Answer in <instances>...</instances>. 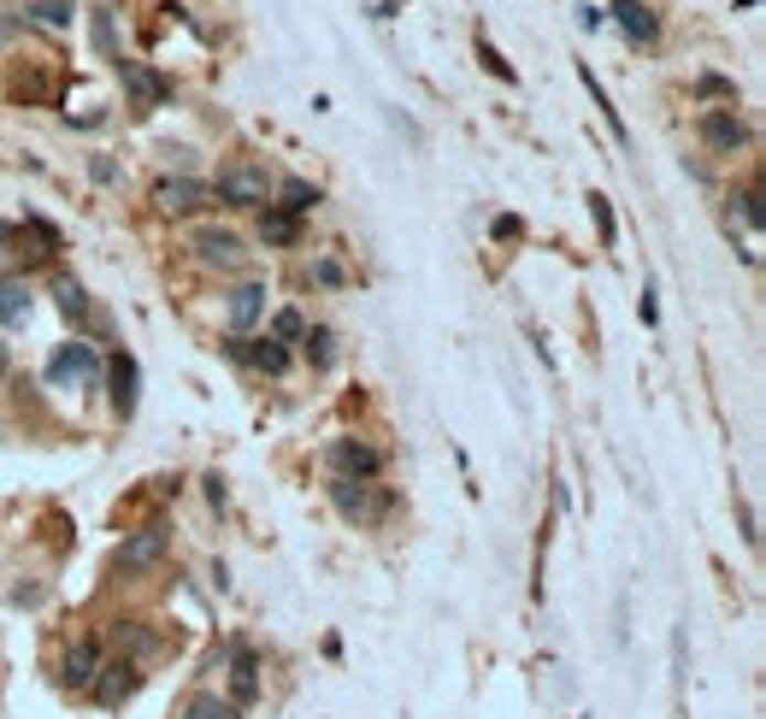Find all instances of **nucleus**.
<instances>
[{
    "label": "nucleus",
    "instance_id": "f257e3e1",
    "mask_svg": "<svg viewBox=\"0 0 766 719\" xmlns=\"http://www.w3.org/2000/svg\"><path fill=\"white\" fill-rule=\"evenodd\" d=\"M213 201H225V207H236V213H260V207H271V178H266V165H248V160L218 165Z\"/></svg>",
    "mask_w": 766,
    "mask_h": 719
},
{
    "label": "nucleus",
    "instance_id": "f03ea898",
    "mask_svg": "<svg viewBox=\"0 0 766 719\" xmlns=\"http://www.w3.org/2000/svg\"><path fill=\"white\" fill-rule=\"evenodd\" d=\"M331 502L343 513L348 525H384L389 507H396V495H389L378 477H366V484H348V477H331Z\"/></svg>",
    "mask_w": 766,
    "mask_h": 719
},
{
    "label": "nucleus",
    "instance_id": "7ed1b4c3",
    "mask_svg": "<svg viewBox=\"0 0 766 719\" xmlns=\"http://www.w3.org/2000/svg\"><path fill=\"white\" fill-rule=\"evenodd\" d=\"M100 378H107V360H100L89 342H60L54 360H47V384H60V389H100Z\"/></svg>",
    "mask_w": 766,
    "mask_h": 719
},
{
    "label": "nucleus",
    "instance_id": "20e7f679",
    "mask_svg": "<svg viewBox=\"0 0 766 719\" xmlns=\"http://www.w3.org/2000/svg\"><path fill=\"white\" fill-rule=\"evenodd\" d=\"M165 555H172V525H165V519H148V525L125 530V543H118L112 567H118V572H148V567H160Z\"/></svg>",
    "mask_w": 766,
    "mask_h": 719
},
{
    "label": "nucleus",
    "instance_id": "39448f33",
    "mask_svg": "<svg viewBox=\"0 0 766 719\" xmlns=\"http://www.w3.org/2000/svg\"><path fill=\"white\" fill-rule=\"evenodd\" d=\"M190 254L207 271H242L248 266V243L230 225H195L190 230Z\"/></svg>",
    "mask_w": 766,
    "mask_h": 719
},
{
    "label": "nucleus",
    "instance_id": "423d86ee",
    "mask_svg": "<svg viewBox=\"0 0 766 719\" xmlns=\"http://www.w3.org/2000/svg\"><path fill=\"white\" fill-rule=\"evenodd\" d=\"M207 207H218V201H213V183H201V178H160L153 183V213L160 218H195Z\"/></svg>",
    "mask_w": 766,
    "mask_h": 719
},
{
    "label": "nucleus",
    "instance_id": "0eeeda50",
    "mask_svg": "<svg viewBox=\"0 0 766 719\" xmlns=\"http://www.w3.org/2000/svg\"><path fill=\"white\" fill-rule=\"evenodd\" d=\"M325 466H331V477H348V484H366V477H384V449H371V442H360V437H336L331 449H325Z\"/></svg>",
    "mask_w": 766,
    "mask_h": 719
},
{
    "label": "nucleus",
    "instance_id": "6e6552de",
    "mask_svg": "<svg viewBox=\"0 0 766 719\" xmlns=\"http://www.w3.org/2000/svg\"><path fill=\"white\" fill-rule=\"evenodd\" d=\"M225 661H230V701H236V708H253L260 690H266V684H260V655H253L248 643H225L213 655V666H225Z\"/></svg>",
    "mask_w": 766,
    "mask_h": 719
},
{
    "label": "nucleus",
    "instance_id": "1a4fd4ad",
    "mask_svg": "<svg viewBox=\"0 0 766 719\" xmlns=\"http://www.w3.org/2000/svg\"><path fill=\"white\" fill-rule=\"evenodd\" d=\"M136 690H142V666L125 661V655L100 661V673H95V684H89V696L100 701V708H125Z\"/></svg>",
    "mask_w": 766,
    "mask_h": 719
},
{
    "label": "nucleus",
    "instance_id": "9d476101",
    "mask_svg": "<svg viewBox=\"0 0 766 719\" xmlns=\"http://www.w3.org/2000/svg\"><path fill=\"white\" fill-rule=\"evenodd\" d=\"M695 136L708 142V153H720V160H731V153H743L748 148V125L737 112H725V107H713L695 118Z\"/></svg>",
    "mask_w": 766,
    "mask_h": 719
},
{
    "label": "nucleus",
    "instance_id": "9b49d317",
    "mask_svg": "<svg viewBox=\"0 0 766 719\" xmlns=\"http://www.w3.org/2000/svg\"><path fill=\"white\" fill-rule=\"evenodd\" d=\"M225 324L230 336H253V324H266V283H236L225 296Z\"/></svg>",
    "mask_w": 766,
    "mask_h": 719
},
{
    "label": "nucleus",
    "instance_id": "f8f14e48",
    "mask_svg": "<svg viewBox=\"0 0 766 719\" xmlns=\"http://www.w3.org/2000/svg\"><path fill=\"white\" fill-rule=\"evenodd\" d=\"M100 661H107V655H100V637H77L60 655V684H65V690H89L95 673H100Z\"/></svg>",
    "mask_w": 766,
    "mask_h": 719
},
{
    "label": "nucleus",
    "instance_id": "ddd939ff",
    "mask_svg": "<svg viewBox=\"0 0 766 719\" xmlns=\"http://www.w3.org/2000/svg\"><path fill=\"white\" fill-rule=\"evenodd\" d=\"M607 19L619 24L625 36H632V47H655V42H660V19H655L649 0H613Z\"/></svg>",
    "mask_w": 766,
    "mask_h": 719
},
{
    "label": "nucleus",
    "instance_id": "4468645a",
    "mask_svg": "<svg viewBox=\"0 0 766 719\" xmlns=\"http://www.w3.org/2000/svg\"><path fill=\"white\" fill-rule=\"evenodd\" d=\"M319 201H325V190H319V183H306V178H278V183H271V207H283L289 218L319 213Z\"/></svg>",
    "mask_w": 766,
    "mask_h": 719
},
{
    "label": "nucleus",
    "instance_id": "2eb2a0df",
    "mask_svg": "<svg viewBox=\"0 0 766 719\" xmlns=\"http://www.w3.org/2000/svg\"><path fill=\"white\" fill-rule=\"evenodd\" d=\"M125 89L136 100V112H153V107H165V100H172V83L153 77L148 65H125Z\"/></svg>",
    "mask_w": 766,
    "mask_h": 719
},
{
    "label": "nucleus",
    "instance_id": "dca6fc26",
    "mask_svg": "<svg viewBox=\"0 0 766 719\" xmlns=\"http://www.w3.org/2000/svg\"><path fill=\"white\" fill-rule=\"evenodd\" d=\"M30 313H36V289L19 271H0V324H24Z\"/></svg>",
    "mask_w": 766,
    "mask_h": 719
},
{
    "label": "nucleus",
    "instance_id": "f3484780",
    "mask_svg": "<svg viewBox=\"0 0 766 719\" xmlns=\"http://www.w3.org/2000/svg\"><path fill=\"white\" fill-rule=\"evenodd\" d=\"M253 236H260L266 248H295L301 243V218H289L283 207H260V218H253Z\"/></svg>",
    "mask_w": 766,
    "mask_h": 719
},
{
    "label": "nucleus",
    "instance_id": "a211bd4d",
    "mask_svg": "<svg viewBox=\"0 0 766 719\" xmlns=\"http://www.w3.org/2000/svg\"><path fill=\"white\" fill-rule=\"evenodd\" d=\"M136 378H142V372H136V360L130 354H112L107 360V384H112V407H118V414H136Z\"/></svg>",
    "mask_w": 766,
    "mask_h": 719
},
{
    "label": "nucleus",
    "instance_id": "6ab92c4d",
    "mask_svg": "<svg viewBox=\"0 0 766 719\" xmlns=\"http://www.w3.org/2000/svg\"><path fill=\"white\" fill-rule=\"evenodd\" d=\"M118 655L125 661H136V666H148L153 655H160V631H148L142 620H118Z\"/></svg>",
    "mask_w": 766,
    "mask_h": 719
},
{
    "label": "nucleus",
    "instance_id": "aec40b11",
    "mask_svg": "<svg viewBox=\"0 0 766 719\" xmlns=\"http://www.w3.org/2000/svg\"><path fill=\"white\" fill-rule=\"evenodd\" d=\"M301 354H306V366H313V372H331V366H336V354H343V348H336V331H331V324H306V336H301Z\"/></svg>",
    "mask_w": 766,
    "mask_h": 719
},
{
    "label": "nucleus",
    "instance_id": "412c9836",
    "mask_svg": "<svg viewBox=\"0 0 766 719\" xmlns=\"http://www.w3.org/2000/svg\"><path fill=\"white\" fill-rule=\"evenodd\" d=\"M177 719H242V708L225 696H213V690H195L190 701H183V713Z\"/></svg>",
    "mask_w": 766,
    "mask_h": 719
},
{
    "label": "nucleus",
    "instance_id": "4be33fe9",
    "mask_svg": "<svg viewBox=\"0 0 766 719\" xmlns=\"http://www.w3.org/2000/svg\"><path fill=\"white\" fill-rule=\"evenodd\" d=\"M266 336L283 342V348H295V342L306 336V313H301V307H278V313H271V324H266Z\"/></svg>",
    "mask_w": 766,
    "mask_h": 719
},
{
    "label": "nucleus",
    "instance_id": "5701e85b",
    "mask_svg": "<svg viewBox=\"0 0 766 719\" xmlns=\"http://www.w3.org/2000/svg\"><path fill=\"white\" fill-rule=\"evenodd\" d=\"M54 301H60V313L72 319V324L89 319V289H83L77 278H54Z\"/></svg>",
    "mask_w": 766,
    "mask_h": 719
},
{
    "label": "nucleus",
    "instance_id": "b1692460",
    "mask_svg": "<svg viewBox=\"0 0 766 719\" xmlns=\"http://www.w3.org/2000/svg\"><path fill=\"white\" fill-rule=\"evenodd\" d=\"M306 283H319V289H348V266L336 260V254H319V260L306 266Z\"/></svg>",
    "mask_w": 766,
    "mask_h": 719
},
{
    "label": "nucleus",
    "instance_id": "393cba45",
    "mask_svg": "<svg viewBox=\"0 0 766 719\" xmlns=\"http://www.w3.org/2000/svg\"><path fill=\"white\" fill-rule=\"evenodd\" d=\"M95 47H100V60L125 65V54H118V36H112V7H95Z\"/></svg>",
    "mask_w": 766,
    "mask_h": 719
},
{
    "label": "nucleus",
    "instance_id": "a878e982",
    "mask_svg": "<svg viewBox=\"0 0 766 719\" xmlns=\"http://www.w3.org/2000/svg\"><path fill=\"white\" fill-rule=\"evenodd\" d=\"M24 12H36L42 24H72L77 19V0H24Z\"/></svg>",
    "mask_w": 766,
    "mask_h": 719
},
{
    "label": "nucleus",
    "instance_id": "bb28decb",
    "mask_svg": "<svg viewBox=\"0 0 766 719\" xmlns=\"http://www.w3.org/2000/svg\"><path fill=\"white\" fill-rule=\"evenodd\" d=\"M731 213H743V225L760 236V190H755V183H743V190L731 195Z\"/></svg>",
    "mask_w": 766,
    "mask_h": 719
},
{
    "label": "nucleus",
    "instance_id": "cd10ccee",
    "mask_svg": "<svg viewBox=\"0 0 766 719\" xmlns=\"http://www.w3.org/2000/svg\"><path fill=\"white\" fill-rule=\"evenodd\" d=\"M12 95H30V100H47V95H54V83H47L42 72H30V65H19V77H12Z\"/></svg>",
    "mask_w": 766,
    "mask_h": 719
},
{
    "label": "nucleus",
    "instance_id": "c85d7f7f",
    "mask_svg": "<svg viewBox=\"0 0 766 719\" xmlns=\"http://www.w3.org/2000/svg\"><path fill=\"white\" fill-rule=\"evenodd\" d=\"M695 89H702V95H713V100H737V83H731V77H702V83H695Z\"/></svg>",
    "mask_w": 766,
    "mask_h": 719
},
{
    "label": "nucleus",
    "instance_id": "c756f323",
    "mask_svg": "<svg viewBox=\"0 0 766 719\" xmlns=\"http://www.w3.org/2000/svg\"><path fill=\"white\" fill-rule=\"evenodd\" d=\"M89 178H95V183H107V190H112V183L125 178V171H118V165L107 160V153H95V160H89Z\"/></svg>",
    "mask_w": 766,
    "mask_h": 719
},
{
    "label": "nucleus",
    "instance_id": "7c9ffc66",
    "mask_svg": "<svg viewBox=\"0 0 766 719\" xmlns=\"http://www.w3.org/2000/svg\"><path fill=\"white\" fill-rule=\"evenodd\" d=\"M590 213H595V225H602V236L613 243V207H607V195H590Z\"/></svg>",
    "mask_w": 766,
    "mask_h": 719
},
{
    "label": "nucleus",
    "instance_id": "2f4dec72",
    "mask_svg": "<svg viewBox=\"0 0 766 719\" xmlns=\"http://www.w3.org/2000/svg\"><path fill=\"white\" fill-rule=\"evenodd\" d=\"M578 24H584V30H602L607 12H602V7H578Z\"/></svg>",
    "mask_w": 766,
    "mask_h": 719
},
{
    "label": "nucleus",
    "instance_id": "473e14b6",
    "mask_svg": "<svg viewBox=\"0 0 766 719\" xmlns=\"http://www.w3.org/2000/svg\"><path fill=\"white\" fill-rule=\"evenodd\" d=\"M501 236L514 243V236H525V225H519V218H496V243H501Z\"/></svg>",
    "mask_w": 766,
    "mask_h": 719
},
{
    "label": "nucleus",
    "instance_id": "72a5a7b5",
    "mask_svg": "<svg viewBox=\"0 0 766 719\" xmlns=\"http://www.w3.org/2000/svg\"><path fill=\"white\" fill-rule=\"evenodd\" d=\"M7 372H12V354H7V342H0V378H7Z\"/></svg>",
    "mask_w": 766,
    "mask_h": 719
}]
</instances>
